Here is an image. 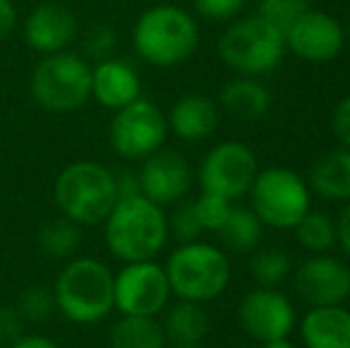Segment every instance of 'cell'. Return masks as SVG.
<instances>
[{
  "instance_id": "cell-1",
  "label": "cell",
  "mask_w": 350,
  "mask_h": 348,
  "mask_svg": "<svg viewBox=\"0 0 350 348\" xmlns=\"http://www.w3.org/2000/svg\"><path fill=\"white\" fill-rule=\"evenodd\" d=\"M103 227L107 251L122 263L155 260L170 239L165 208L143 193L117 198L115 208L103 219Z\"/></svg>"
},
{
  "instance_id": "cell-2",
  "label": "cell",
  "mask_w": 350,
  "mask_h": 348,
  "mask_svg": "<svg viewBox=\"0 0 350 348\" xmlns=\"http://www.w3.org/2000/svg\"><path fill=\"white\" fill-rule=\"evenodd\" d=\"M200 43V29L189 10L172 3L150 5L131 27V46L146 65L170 70L186 62Z\"/></svg>"
},
{
  "instance_id": "cell-3",
  "label": "cell",
  "mask_w": 350,
  "mask_h": 348,
  "mask_svg": "<svg viewBox=\"0 0 350 348\" xmlns=\"http://www.w3.org/2000/svg\"><path fill=\"white\" fill-rule=\"evenodd\" d=\"M55 308L77 325H96L115 310V272L96 258H70L53 286Z\"/></svg>"
},
{
  "instance_id": "cell-4",
  "label": "cell",
  "mask_w": 350,
  "mask_h": 348,
  "mask_svg": "<svg viewBox=\"0 0 350 348\" xmlns=\"http://www.w3.org/2000/svg\"><path fill=\"white\" fill-rule=\"evenodd\" d=\"M53 198L62 217L77 222L79 227L103 224L120 198L117 174L93 160H77L57 174Z\"/></svg>"
},
{
  "instance_id": "cell-5",
  "label": "cell",
  "mask_w": 350,
  "mask_h": 348,
  "mask_svg": "<svg viewBox=\"0 0 350 348\" xmlns=\"http://www.w3.org/2000/svg\"><path fill=\"white\" fill-rule=\"evenodd\" d=\"M217 55L241 77H265L281 65L286 55L284 31L265 17L243 14L226 24L217 41Z\"/></svg>"
},
{
  "instance_id": "cell-6",
  "label": "cell",
  "mask_w": 350,
  "mask_h": 348,
  "mask_svg": "<svg viewBox=\"0 0 350 348\" xmlns=\"http://www.w3.org/2000/svg\"><path fill=\"white\" fill-rule=\"evenodd\" d=\"M172 296L179 301L210 303L226 291L231 282L229 256L208 241L181 243L165 263Z\"/></svg>"
},
{
  "instance_id": "cell-7",
  "label": "cell",
  "mask_w": 350,
  "mask_h": 348,
  "mask_svg": "<svg viewBox=\"0 0 350 348\" xmlns=\"http://www.w3.org/2000/svg\"><path fill=\"white\" fill-rule=\"evenodd\" d=\"M91 62L74 51L41 55L29 79L31 98L57 115L79 110L91 101Z\"/></svg>"
},
{
  "instance_id": "cell-8",
  "label": "cell",
  "mask_w": 350,
  "mask_h": 348,
  "mask_svg": "<svg viewBox=\"0 0 350 348\" xmlns=\"http://www.w3.org/2000/svg\"><path fill=\"white\" fill-rule=\"evenodd\" d=\"M250 210L265 227L293 232V227L312 208L308 179L288 168H265L255 174L248 191Z\"/></svg>"
},
{
  "instance_id": "cell-9",
  "label": "cell",
  "mask_w": 350,
  "mask_h": 348,
  "mask_svg": "<svg viewBox=\"0 0 350 348\" xmlns=\"http://www.w3.org/2000/svg\"><path fill=\"white\" fill-rule=\"evenodd\" d=\"M167 134V115L160 105L143 96L115 110L107 129L110 148L124 160H146L155 150L165 148Z\"/></svg>"
},
{
  "instance_id": "cell-10",
  "label": "cell",
  "mask_w": 350,
  "mask_h": 348,
  "mask_svg": "<svg viewBox=\"0 0 350 348\" xmlns=\"http://www.w3.org/2000/svg\"><path fill=\"white\" fill-rule=\"evenodd\" d=\"M172 298L165 265L155 260L124 263L115 274V310L120 315L157 317Z\"/></svg>"
},
{
  "instance_id": "cell-11",
  "label": "cell",
  "mask_w": 350,
  "mask_h": 348,
  "mask_svg": "<svg viewBox=\"0 0 350 348\" xmlns=\"http://www.w3.org/2000/svg\"><path fill=\"white\" fill-rule=\"evenodd\" d=\"M260 172L255 153L241 141H221L212 146L198 168V184L205 193L239 200L248 196L255 174Z\"/></svg>"
},
{
  "instance_id": "cell-12",
  "label": "cell",
  "mask_w": 350,
  "mask_h": 348,
  "mask_svg": "<svg viewBox=\"0 0 350 348\" xmlns=\"http://www.w3.org/2000/svg\"><path fill=\"white\" fill-rule=\"evenodd\" d=\"M286 51L312 65L336 60L346 48V27L327 10L308 8L284 29Z\"/></svg>"
},
{
  "instance_id": "cell-13",
  "label": "cell",
  "mask_w": 350,
  "mask_h": 348,
  "mask_svg": "<svg viewBox=\"0 0 350 348\" xmlns=\"http://www.w3.org/2000/svg\"><path fill=\"white\" fill-rule=\"evenodd\" d=\"M239 325L258 344L274 339H288L295 330V308L277 286H258L239 303Z\"/></svg>"
},
{
  "instance_id": "cell-14",
  "label": "cell",
  "mask_w": 350,
  "mask_h": 348,
  "mask_svg": "<svg viewBox=\"0 0 350 348\" xmlns=\"http://www.w3.org/2000/svg\"><path fill=\"white\" fill-rule=\"evenodd\" d=\"M298 296L312 306H343L350 298V267L327 253L310 256L293 272Z\"/></svg>"
},
{
  "instance_id": "cell-15",
  "label": "cell",
  "mask_w": 350,
  "mask_h": 348,
  "mask_svg": "<svg viewBox=\"0 0 350 348\" xmlns=\"http://www.w3.org/2000/svg\"><path fill=\"white\" fill-rule=\"evenodd\" d=\"M22 36L38 55L70 51V46L79 38V19L65 3L43 0L27 12L22 22Z\"/></svg>"
},
{
  "instance_id": "cell-16",
  "label": "cell",
  "mask_w": 350,
  "mask_h": 348,
  "mask_svg": "<svg viewBox=\"0 0 350 348\" xmlns=\"http://www.w3.org/2000/svg\"><path fill=\"white\" fill-rule=\"evenodd\" d=\"M141 163V170L136 172L141 193L150 198L152 203L167 208V205H176L189 196L191 184H193V172H191L189 160L179 150L160 148Z\"/></svg>"
},
{
  "instance_id": "cell-17",
  "label": "cell",
  "mask_w": 350,
  "mask_h": 348,
  "mask_svg": "<svg viewBox=\"0 0 350 348\" xmlns=\"http://www.w3.org/2000/svg\"><path fill=\"white\" fill-rule=\"evenodd\" d=\"M91 98L112 112L134 103L141 98V77L136 67L115 55L96 62L91 70Z\"/></svg>"
},
{
  "instance_id": "cell-18",
  "label": "cell",
  "mask_w": 350,
  "mask_h": 348,
  "mask_svg": "<svg viewBox=\"0 0 350 348\" xmlns=\"http://www.w3.org/2000/svg\"><path fill=\"white\" fill-rule=\"evenodd\" d=\"M167 126L174 136L189 144L210 139L219 126V107L210 96L186 93L176 98L167 112Z\"/></svg>"
},
{
  "instance_id": "cell-19",
  "label": "cell",
  "mask_w": 350,
  "mask_h": 348,
  "mask_svg": "<svg viewBox=\"0 0 350 348\" xmlns=\"http://www.w3.org/2000/svg\"><path fill=\"white\" fill-rule=\"evenodd\" d=\"M305 348H350V310L343 306H312L300 320Z\"/></svg>"
},
{
  "instance_id": "cell-20",
  "label": "cell",
  "mask_w": 350,
  "mask_h": 348,
  "mask_svg": "<svg viewBox=\"0 0 350 348\" xmlns=\"http://www.w3.org/2000/svg\"><path fill=\"white\" fill-rule=\"evenodd\" d=\"M308 186L324 200L350 203V148L341 146L319 155L310 168Z\"/></svg>"
},
{
  "instance_id": "cell-21",
  "label": "cell",
  "mask_w": 350,
  "mask_h": 348,
  "mask_svg": "<svg viewBox=\"0 0 350 348\" xmlns=\"http://www.w3.org/2000/svg\"><path fill=\"white\" fill-rule=\"evenodd\" d=\"M219 103L229 115L239 117V120H245V122H253L267 115L269 105H272V96H269L267 86H265L258 77L239 75L221 86Z\"/></svg>"
},
{
  "instance_id": "cell-22",
  "label": "cell",
  "mask_w": 350,
  "mask_h": 348,
  "mask_svg": "<svg viewBox=\"0 0 350 348\" xmlns=\"http://www.w3.org/2000/svg\"><path fill=\"white\" fill-rule=\"evenodd\" d=\"M162 330L170 346H200L210 332V317L203 303L176 301L165 308Z\"/></svg>"
},
{
  "instance_id": "cell-23",
  "label": "cell",
  "mask_w": 350,
  "mask_h": 348,
  "mask_svg": "<svg viewBox=\"0 0 350 348\" xmlns=\"http://www.w3.org/2000/svg\"><path fill=\"white\" fill-rule=\"evenodd\" d=\"M110 348H167V336L157 317L120 315L107 334Z\"/></svg>"
},
{
  "instance_id": "cell-24",
  "label": "cell",
  "mask_w": 350,
  "mask_h": 348,
  "mask_svg": "<svg viewBox=\"0 0 350 348\" xmlns=\"http://www.w3.org/2000/svg\"><path fill=\"white\" fill-rule=\"evenodd\" d=\"M262 229L265 224L260 222L253 210L243 208V205H234L224 227L219 229V237L231 251L250 253V251H258L260 241H262Z\"/></svg>"
},
{
  "instance_id": "cell-25",
  "label": "cell",
  "mask_w": 350,
  "mask_h": 348,
  "mask_svg": "<svg viewBox=\"0 0 350 348\" xmlns=\"http://www.w3.org/2000/svg\"><path fill=\"white\" fill-rule=\"evenodd\" d=\"M81 246V227L67 217L48 219L38 229V248L53 260H70Z\"/></svg>"
},
{
  "instance_id": "cell-26",
  "label": "cell",
  "mask_w": 350,
  "mask_h": 348,
  "mask_svg": "<svg viewBox=\"0 0 350 348\" xmlns=\"http://www.w3.org/2000/svg\"><path fill=\"white\" fill-rule=\"evenodd\" d=\"M295 241L308 253H329L336 246V219L324 210H312L305 213V217L293 227Z\"/></svg>"
},
{
  "instance_id": "cell-27",
  "label": "cell",
  "mask_w": 350,
  "mask_h": 348,
  "mask_svg": "<svg viewBox=\"0 0 350 348\" xmlns=\"http://www.w3.org/2000/svg\"><path fill=\"white\" fill-rule=\"evenodd\" d=\"M293 272L291 256L284 248H260L250 258V274L258 286H279Z\"/></svg>"
},
{
  "instance_id": "cell-28",
  "label": "cell",
  "mask_w": 350,
  "mask_h": 348,
  "mask_svg": "<svg viewBox=\"0 0 350 348\" xmlns=\"http://www.w3.org/2000/svg\"><path fill=\"white\" fill-rule=\"evenodd\" d=\"M17 310L22 312L24 320L29 322H46L57 310L55 298H53V289L48 286H29L22 291L17 301Z\"/></svg>"
},
{
  "instance_id": "cell-29",
  "label": "cell",
  "mask_w": 350,
  "mask_h": 348,
  "mask_svg": "<svg viewBox=\"0 0 350 348\" xmlns=\"http://www.w3.org/2000/svg\"><path fill=\"white\" fill-rule=\"evenodd\" d=\"M193 205H196V215H198L203 232L219 234V229L224 227L226 217H229L231 208H234V200H226V198H221V196L200 191V196L193 200Z\"/></svg>"
},
{
  "instance_id": "cell-30",
  "label": "cell",
  "mask_w": 350,
  "mask_h": 348,
  "mask_svg": "<svg viewBox=\"0 0 350 348\" xmlns=\"http://www.w3.org/2000/svg\"><path fill=\"white\" fill-rule=\"evenodd\" d=\"M167 222H170V234H174L181 243L198 241L200 234H205L203 227H200L198 215H196L193 200H179L174 215L167 217Z\"/></svg>"
},
{
  "instance_id": "cell-31",
  "label": "cell",
  "mask_w": 350,
  "mask_h": 348,
  "mask_svg": "<svg viewBox=\"0 0 350 348\" xmlns=\"http://www.w3.org/2000/svg\"><path fill=\"white\" fill-rule=\"evenodd\" d=\"M308 8H310L308 0H260L258 14L284 31V29Z\"/></svg>"
},
{
  "instance_id": "cell-32",
  "label": "cell",
  "mask_w": 350,
  "mask_h": 348,
  "mask_svg": "<svg viewBox=\"0 0 350 348\" xmlns=\"http://www.w3.org/2000/svg\"><path fill=\"white\" fill-rule=\"evenodd\" d=\"M115 43H117V36L110 27L105 24H96L86 31L81 41V55L86 60H105V57H112V51H115Z\"/></svg>"
},
{
  "instance_id": "cell-33",
  "label": "cell",
  "mask_w": 350,
  "mask_h": 348,
  "mask_svg": "<svg viewBox=\"0 0 350 348\" xmlns=\"http://www.w3.org/2000/svg\"><path fill=\"white\" fill-rule=\"evenodd\" d=\"M191 3L196 14L208 22H231L243 12L248 0H191Z\"/></svg>"
},
{
  "instance_id": "cell-34",
  "label": "cell",
  "mask_w": 350,
  "mask_h": 348,
  "mask_svg": "<svg viewBox=\"0 0 350 348\" xmlns=\"http://www.w3.org/2000/svg\"><path fill=\"white\" fill-rule=\"evenodd\" d=\"M24 317L17 306H0V344L10 346L24 334Z\"/></svg>"
},
{
  "instance_id": "cell-35",
  "label": "cell",
  "mask_w": 350,
  "mask_h": 348,
  "mask_svg": "<svg viewBox=\"0 0 350 348\" xmlns=\"http://www.w3.org/2000/svg\"><path fill=\"white\" fill-rule=\"evenodd\" d=\"M332 131L343 148H350V93L336 103L332 112Z\"/></svg>"
},
{
  "instance_id": "cell-36",
  "label": "cell",
  "mask_w": 350,
  "mask_h": 348,
  "mask_svg": "<svg viewBox=\"0 0 350 348\" xmlns=\"http://www.w3.org/2000/svg\"><path fill=\"white\" fill-rule=\"evenodd\" d=\"M19 24V12L12 0H0V43L8 41Z\"/></svg>"
},
{
  "instance_id": "cell-37",
  "label": "cell",
  "mask_w": 350,
  "mask_h": 348,
  "mask_svg": "<svg viewBox=\"0 0 350 348\" xmlns=\"http://www.w3.org/2000/svg\"><path fill=\"white\" fill-rule=\"evenodd\" d=\"M336 243L350 258V203H346V208L336 217Z\"/></svg>"
},
{
  "instance_id": "cell-38",
  "label": "cell",
  "mask_w": 350,
  "mask_h": 348,
  "mask_svg": "<svg viewBox=\"0 0 350 348\" xmlns=\"http://www.w3.org/2000/svg\"><path fill=\"white\" fill-rule=\"evenodd\" d=\"M8 348H60L53 339L41 334H22L17 341H12Z\"/></svg>"
},
{
  "instance_id": "cell-39",
  "label": "cell",
  "mask_w": 350,
  "mask_h": 348,
  "mask_svg": "<svg viewBox=\"0 0 350 348\" xmlns=\"http://www.w3.org/2000/svg\"><path fill=\"white\" fill-rule=\"evenodd\" d=\"M117 193H120V198H124V196L141 193L139 174H136V172H122V174H117Z\"/></svg>"
},
{
  "instance_id": "cell-40",
  "label": "cell",
  "mask_w": 350,
  "mask_h": 348,
  "mask_svg": "<svg viewBox=\"0 0 350 348\" xmlns=\"http://www.w3.org/2000/svg\"><path fill=\"white\" fill-rule=\"evenodd\" d=\"M260 348H295V344L291 339H274V341H265Z\"/></svg>"
},
{
  "instance_id": "cell-41",
  "label": "cell",
  "mask_w": 350,
  "mask_h": 348,
  "mask_svg": "<svg viewBox=\"0 0 350 348\" xmlns=\"http://www.w3.org/2000/svg\"><path fill=\"white\" fill-rule=\"evenodd\" d=\"M346 46H350V19H348V24H346Z\"/></svg>"
},
{
  "instance_id": "cell-42",
  "label": "cell",
  "mask_w": 350,
  "mask_h": 348,
  "mask_svg": "<svg viewBox=\"0 0 350 348\" xmlns=\"http://www.w3.org/2000/svg\"><path fill=\"white\" fill-rule=\"evenodd\" d=\"M167 348H203V346H167Z\"/></svg>"
}]
</instances>
